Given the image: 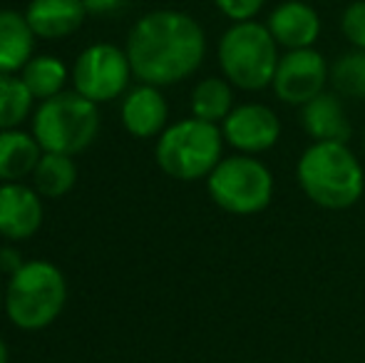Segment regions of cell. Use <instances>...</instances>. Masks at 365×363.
Instances as JSON below:
<instances>
[{"mask_svg":"<svg viewBox=\"0 0 365 363\" xmlns=\"http://www.w3.org/2000/svg\"><path fill=\"white\" fill-rule=\"evenodd\" d=\"M68 299L65 276L50 262H25L5 286L8 319L23 331H38L60 316Z\"/></svg>","mask_w":365,"mask_h":363,"instance_id":"277c9868","label":"cell"},{"mask_svg":"<svg viewBox=\"0 0 365 363\" xmlns=\"http://www.w3.org/2000/svg\"><path fill=\"white\" fill-rule=\"evenodd\" d=\"M219 68L234 88L259 92L271 88L281 60V48L266 23L244 20L231 23L217 48Z\"/></svg>","mask_w":365,"mask_h":363,"instance_id":"3957f363","label":"cell"},{"mask_svg":"<svg viewBox=\"0 0 365 363\" xmlns=\"http://www.w3.org/2000/svg\"><path fill=\"white\" fill-rule=\"evenodd\" d=\"M224 140L241 155H261L271 150L281 137V122L271 107L246 102L229 112L224 120Z\"/></svg>","mask_w":365,"mask_h":363,"instance_id":"30bf717a","label":"cell"},{"mask_svg":"<svg viewBox=\"0 0 365 363\" xmlns=\"http://www.w3.org/2000/svg\"><path fill=\"white\" fill-rule=\"evenodd\" d=\"M35 189L45 197H63L77 182V170L70 155H58V152H43L38 167L33 172Z\"/></svg>","mask_w":365,"mask_h":363,"instance_id":"d6986e66","label":"cell"},{"mask_svg":"<svg viewBox=\"0 0 365 363\" xmlns=\"http://www.w3.org/2000/svg\"><path fill=\"white\" fill-rule=\"evenodd\" d=\"M169 107L164 95L154 85H145L130 90L122 102V125L135 137H154L167 130Z\"/></svg>","mask_w":365,"mask_h":363,"instance_id":"5bb4252c","label":"cell"},{"mask_svg":"<svg viewBox=\"0 0 365 363\" xmlns=\"http://www.w3.org/2000/svg\"><path fill=\"white\" fill-rule=\"evenodd\" d=\"M219 13L229 18L231 23H244V20H256L264 10L266 0H214Z\"/></svg>","mask_w":365,"mask_h":363,"instance_id":"cb8c5ba5","label":"cell"},{"mask_svg":"<svg viewBox=\"0 0 365 363\" xmlns=\"http://www.w3.org/2000/svg\"><path fill=\"white\" fill-rule=\"evenodd\" d=\"M207 55L204 28L182 10H154L137 20L127 38L132 75L145 85L164 88L187 80Z\"/></svg>","mask_w":365,"mask_h":363,"instance_id":"6da1fadb","label":"cell"},{"mask_svg":"<svg viewBox=\"0 0 365 363\" xmlns=\"http://www.w3.org/2000/svg\"><path fill=\"white\" fill-rule=\"evenodd\" d=\"M363 142H365V137H363Z\"/></svg>","mask_w":365,"mask_h":363,"instance_id":"f1b7e54d","label":"cell"},{"mask_svg":"<svg viewBox=\"0 0 365 363\" xmlns=\"http://www.w3.org/2000/svg\"><path fill=\"white\" fill-rule=\"evenodd\" d=\"M100 130V112L95 102L80 92H60L43 100L33 120V135L43 152L80 155L92 145Z\"/></svg>","mask_w":365,"mask_h":363,"instance_id":"8992f818","label":"cell"},{"mask_svg":"<svg viewBox=\"0 0 365 363\" xmlns=\"http://www.w3.org/2000/svg\"><path fill=\"white\" fill-rule=\"evenodd\" d=\"M75 90L82 97L97 102H110L127 90L132 78V65L127 50L110 43L90 45L75 63Z\"/></svg>","mask_w":365,"mask_h":363,"instance_id":"ba28073f","label":"cell"},{"mask_svg":"<svg viewBox=\"0 0 365 363\" xmlns=\"http://www.w3.org/2000/svg\"><path fill=\"white\" fill-rule=\"evenodd\" d=\"M207 187L217 207L239 217L264 212L274 197V177L254 155L224 157L207 177Z\"/></svg>","mask_w":365,"mask_h":363,"instance_id":"52a82bcc","label":"cell"},{"mask_svg":"<svg viewBox=\"0 0 365 363\" xmlns=\"http://www.w3.org/2000/svg\"><path fill=\"white\" fill-rule=\"evenodd\" d=\"M23 264L25 262H23V257H20L18 249H13V247H3V249H0V272L13 276L20 267H23Z\"/></svg>","mask_w":365,"mask_h":363,"instance_id":"d4e9b609","label":"cell"},{"mask_svg":"<svg viewBox=\"0 0 365 363\" xmlns=\"http://www.w3.org/2000/svg\"><path fill=\"white\" fill-rule=\"evenodd\" d=\"M224 132L214 122H204L199 117L174 122L159 135L157 165L169 177L182 182H194L209 177L221 162Z\"/></svg>","mask_w":365,"mask_h":363,"instance_id":"5b68a950","label":"cell"},{"mask_svg":"<svg viewBox=\"0 0 365 363\" xmlns=\"http://www.w3.org/2000/svg\"><path fill=\"white\" fill-rule=\"evenodd\" d=\"M35 33L28 18L15 10H0V73H18L33 58Z\"/></svg>","mask_w":365,"mask_h":363,"instance_id":"2e32d148","label":"cell"},{"mask_svg":"<svg viewBox=\"0 0 365 363\" xmlns=\"http://www.w3.org/2000/svg\"><path fill=\"white\" fill-rule=\"evenodd\" d=\"M43 157V147L35 135L20 130H0V180L18 182L33 175Z\"/></svg>","mask_w":365,"mask_h":363,"instance_id":"e0dca14e","label":"cell"},{"mask_svg":"<svg viewBox=\"0 0 365 363\" xmlns=\"http://www.w3.org/2000/svg\"><path fill=\"white\" fill-rule=\"evenodd\" d=\"M328 83L343 97L365 100V50H348L331 63Z\"/></svg>","mask_w":365,"mask_h":363,"instance_id":"44dd1931","label":"cell"},{"mask_svg":"<svg viewBox=\"0 0 365 363\" xmlns=\"http://www.w3.org/2000/svg\"><path fill=\"white\" fill-rule=\"evenodd\" d=\"M296 177L303 194L331 212L351 209L363 197V167L343 142H313L298 160Z\"/></svg>","mask_w":365,"mask_h":363,"instance_id":"7a4b0ae2","label":"cell"},{"mask_svg":"<svg viewBox=\"0 0 365 363\" xmlns=\"http://www.w3.org/2000/svg\"><path fill=\"white\" fill-rule=\"evenodd\" d=\"M87 13H115V10L125 8L127 0H82Z\"/></svg>","mask_w":365,"mask_h":363,"instance_id":"484cf974","label":"cell"},{"mask_svg":"<svg viewBox=\"0 0 365 363\" xmlns=\"http://www.w3.org/2000/svg\"><path fill=\"white\" fill-rule=\"evenodd\" d=\"M328 75H331V65L316 48L284 50L271 90L286 105L303 107L326 90Z\"/></svg>","mask_w":365,"mask_h":363,"instance_id":"9c48e42d","label":"cell"},{"mask_svg":"<svg viewBox=\"0 0 365 363\" xmlns=\"http://www.w3.org/2000/svg\"><path fill=\"white\" fill-rule=\"evenodd\" d=\"M0 363H8V346L3 339H0Z\"/></svg>","mask_w":365,"mask_h":363,"instance_id":"4316f807","label":"cell"},{"mask_svg":"<svg viewBox=\"0 0 365 363\" xmlns=\"http://www.w3.org/2000/svg\"><path fill=\"white\" fill-rule=\"evenodd\" d=\"M20 78L35 100H50L63 92L68 83V68L53 55H40V58H30Z\"/></svg>","mask_w":365,"mask_h":363,"instance_id":"ffe728a7","label":"cell"},{"mask_svg":"<svg viewBox=\"0 0 365 363\" xmlns=\"http://www.w3.org/2000/svg\"><path fill=\"white\" fill-rule=\"evenodd\" d=\"M341 33L351 48L365 50V0H353L343 8Z\"/></svg>","mask_w":365,"mask_h":363,"instance_id":"603a6c76","label":"cell"},{"mask_svg":"<svg viewBox=\"0 0 365 363\" xmlns=\"http://www.w3.org/2000/svg\"><path fill=\"white\" fill-rule=\"evenodd\" d=\"M0 306H5V291H3V284H0Z\"/></svg>","mask_w":365,"mask_h":363,"instance_id":"83f0119b","label":"cell"},{"mask_svg":"<svg viewBox=\"0 0 365 363\" xmlns=\"http://www.w3.org/2000/svg\"><path fill=\"white\" fill-rule=\"evenodd\" d=\"M85 15L87 8L82 0H33L25 10L33 33L45 40L73 35L82 25Z\"/></svg>","mask_w":365,"mask_h":363,"instance_id":"9a60e30c","label":"cell"},{"mask_svg":"<svg viewBox=\"0 0 365 363\" xmlns=\"http://www.w3.org/2000/svg\"><path fill=\"white\" fill-rule=\"evenodd\" d=\"M301 125L306 135L316 142H343V145H348L353 135L351 120L343 110L338 92L323 90L311 102H306L301 107Z\"/></svg>","mask_w":365,"mask_h":363,"instance_id":"4fadbf2b","label":"cell"},{"mask_svg":"<svg viewBox=\"0 0 365 363\" xmlns=\"http://www.w3.org/2000/svg\"><path fill=\"white\" fill-rule=\"evenodd\" d=\"M33 100L23 78L0 73V130H15L30 115Z\"/></svg>","mask_w":365,"mask_h":363,"instance_id":"7402d4cb","label":"cell"},{"mask_svg":"<svg viewBox=\"0 0 365 363\" xmlns=\"http://www.w3.org/2000/svg\"><path fill=\"white\" fill-rule=\"evenodd\" d=\"M266 28L281 50L313 48L321 35V15L308 0H284L269 13Z\"/></svg>","mask_w":365,"mask_h":363,"instance_id":"8fae6325","label":"cell"},{"mask_svg":"<svg viewBox=\"0 0 365 363\" xmlns=\"http://www.w3.org/2000/svg\"><path fill=\"white\" fill-rule=\"evenodd\" d=\"M43 224V204L35 189L18 182L0 187V234L10 242L30 239Z\"/></svg>","mask_w":365,"mask_h":363,"instance_id":"7c38bea8","label":"cell"},{"mask_svg":"<svg viewBox=\"0 0 365 363\" xmlns=\"http://www.w3.org/2000/svg\"><path fill=\"white\" fill-rule=\"evenodd\" d=\"M234 110V92L226 78H204L192 90V117L204 122H224Z\"/></svg>","mask_w":365,"mask_h":363,"instance_id":"ac0fdd59","label":"cell"}]
</instances>
